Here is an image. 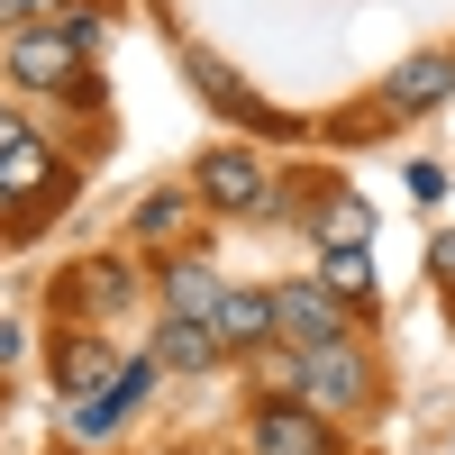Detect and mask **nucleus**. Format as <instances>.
Returning <instances> with one entry per match:
<instances>
[{"mask_svg":"<svg viewBox=\"0 0 455 455\" xmlns=\"http://www.w3.org/2000/svg\"><path fill=\"white\" fill-rule=\"evenodd\" d=\"M300 401L310 410H364L373 401V383H364V364H355V347L347 337H319V347H300Z\"/></svg>","mask_w":455,"mask_h":455,"instance_id":"f257e3e1","label":"nucleus"},{"mask_svg":"<svg viewBox=\"0 0 455 455\" xmlns=\"http://www.w3.org/2000/svg\"><path fill=\"white\" fill-rule=\"evenodd\" d=\"M10 73L36 83V92H83V55H73V36H46V28L10 36Z\"/></svg>","mask_w":455,"mask_h":455,"instance_id":"f03ea898","label":"nucleus"},{"mask_svg":"<svg viewBox=\"0 0 455 455\" xmlns=\"http://www.w3.org/2000/svg\"><path fill=\"white\" fill-rule=\"evenodd\" d=\"M255 455H328V410H310V401L255 410Z\"/></svg>","mask_w":455,"mask_h":455,"instance_id":"7ed1b4c3","label":"nucleus"},{"mask_svg":"<svg viewBox=\"0 0 455 455\" xmlns=\"http://www.w3.org/2000/svg\"><path fill=\"white\" fill-rule=\"evenodd\" d=\"M201 201H210V210H255V201H264V164L246 156V146L201 156Z\"/></svg>","mask_w":455,"mask_h":455,"instance_id":"20e7f679","label":"nucleus"},{"mask_svg":"<svg viewBox=\"0 0 455 455\" xmlns=\"http://www.w3.org/2000/svg\"><path fill=\"white\" fill-rule=\"evenodd\" d=\"M274 319H283V337L319 347V337H337V291L328 283H291V291H274Z\"/></svg>","mask_w":455,"mask_h":455,"instance_id":"39448f33","label":"nucleus"},{"mask_svg":"<svg viewBox=\"0 0 455 455\" xmlns=\"http://www.w3.org/2000/svg\"><path fill=\"white\" fill-rule=\"evenodd\" d=\"M156 355H164V364H182V373H201V364H219V355H228V337H219L210 319H182V310H173V319H164V337H156Z\"/></svg>","mask_w":455,"mask_h":455,"instance_id":"423d86ee","label":"nucleus"},{"mask_svg":"<svg viewBox=\"0 0 455 455\" xmlns=\"http://www.w3.org/2000/svg\"><path fill=\"white\" fill-rule=\"evenodd\" d=\"M210 328L228 337V347H264V337H274V328H283V319H274V291H228Z\"/></svg>","mask_w":455,"mask_h":455,"instance_id":"0eeeda50","label":"nucleus"},{"mask_svg":"<svg viewBox=\"0 0 455 455\" xmlns=\"http://www.w3.org/2000/svg\"><path fill=\"white\" fill-rule=\"evenodd\" d=\"M455 92V55H419V64H401L392 73V109H428Z\"/></svg>","mask_w":455,"mask_h":455,"instance_id":"6e6552de","label":"nucleus"},{"mask_svg":"<svg viewBox=\"0 0 455 455\" xmlns=\"http://www.w3.org/2000/svg\"><path fill=\"white\" fill-rule=\"evenodd\" d=\"M164 300H173L182 319H219V300H228V283L210 274V264H173V274H164Z\"/></svg>","mask_w":455,"mask_h":455,"instance_id":"1a4fd4ad","label":"nucleus"},{"mask_svg":"<svg viewBox=\"0 0 455 455\" xmlns=\"http://www.w3.org/2000/svg\"><path fill=\"white\" fill-rule=\"evenodd\" d=\"M64 383L83 392V401L109 392V347H100V337H73V347H64Z\"/></svg>","mask_w":455,"mask_h":455,"instance_id":"9d476101","label":"nucleus"},{"mask_svg":"<svg viewBox=\"0 0 455 455\" xmlns=\"http://www.w3.org/2000/svg\"><path fill=\"white\" fill-rule=\"evenodd\" d=\"M337 300H364L373 291V264H364V246H328V274H319Z\"/></svg>","mask_w":455,"mask_h":455,"instance_id":"9b49d317","label":"nucleus"},{"mask_svg":"<svg viewBox=\"0 0 455 455\" xmlns=\"http://www.w3.org/2000/svg\"><path fill=\"white\" fill-rule=\"evenodd\" d=\"M119 410H128L119 392H92L83 410H73V437H83V446H109V428H119Z\"/></svg>","mask_w":455,"mask_h":455,"instance_id":"f8f14e48","label":"nucleus"},{"mask_svg":"<svg viewBox=\"0 0 455 455\" xmlns=\"http://www.w3.org/2000/svg\"><path fill=\"white\" fill-rule=\"evenodd\" d=\"M319 237L328 246H364V201H328L319 210Z\"/></svg>","mask_w":455,"mask_h":455,"instance_id":"ddd939ff","label":"nucleus"},{"mask_svg":"<svg viewBox=\"0 0 455 455\" xmlns=\"http://www.w3.org/2000/svg\"><path fill=\"white\" fill-rule=\"evenodd\" d=\"M28 182H46V156H36V146H10V156H0V192H28Z\"/></svg>","mask_w":455,"mask_h":455,"instance_id":"4468645a","label":"nucleus"},{"mask_svg":"<svg viewBox=\"0 0 455 455\" xmlns=\"http://www.w3.org/2000/svg\"><path fill=\"white\" fill-rule=\"evenodd\" d=\"M83 300H92V310H119V300H128V274H119V264H92V274H83Z\"/></svg>","mask_w":455,"mask_h":455,"instance_id":"2eb2a0df","label":"nucleus"},{"mask_svg":"<svg viewBox=\"0 0 455 455\" xmlns=\"http://www.w3.org/2000/svg\"><path fill=\"white\" fill-rule=\"evenodd\" d=\"M137 228H146V237H173V228H182V192H156L137 210Z\"/></svg>","mask_w":455,"mask_h":455,"instance_id":"dca6fc26","label":"nucleus"},{"mask_svg":"<svg viewBox=\"0 0 455 455\" xmlns=\"http://www.w3.org/2000/svg\"><path fill=\"white\" fill-rule=\"evenodd\" d=\"M428 274H437V283H455V237H437V246H428Z\"/></svg>","mask_w":455,"mask_h":455,"instance_id":"f3484780","label":"nucleus"},{"mask_svg":"<svg viewBox=\"0 0 455 455\" xmlns=\"http://www.w3.org/2000/svg\"><path fill=\"white\" fill-rule=\"evenodd\" d=\"M36 10H46V0H0V28H10V19H36Z\"/></svg>","mask_w":455,"mask_h":455,"instance_id":"a211bd4d","label":"nucleus"},{"mask_svg":"<svg viewBox=\"0 0 455 455\" xmlns=\"http://www.w3.org/2000/svg\"><path fill=\"white\" fill-rule=\"evenodd\" d=\"M10 146H28V128L10 119V109H0V156H10Z\"/></svg>","mask_w":455,"mask_h":455,"instance_id":"6ab92c4d","label":"nucleus"}]
</instances>
